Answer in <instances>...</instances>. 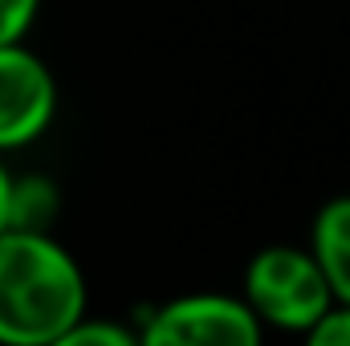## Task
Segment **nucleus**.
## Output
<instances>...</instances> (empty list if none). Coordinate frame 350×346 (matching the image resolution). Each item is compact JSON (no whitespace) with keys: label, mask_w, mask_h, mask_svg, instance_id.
<instances>
[{"label":"nucleus","mask_w":350,"mask_h":346,"mask_svg":"<svg viewBox=\"0 0 350 346\" xmlns=\"http://www.w3.org/2000/svg\"><path fill=\"white\" fill-rule=\"evenodd\" d=\"M86 318V277L49 232L0 237V346H49Z\"/></svg>","instance_id":"obj_1"},{"label":"nucleus","mask_w":350,"mask_h":346,"mask_svg":"<svg viewBox=\"0 0 350 346\" xmlns=\"http://www.w3.org/2000/svg\"><path fill=\"white\" fill-rule=\"evenodd\" d=\"M245 302L261 326L310 334L338 302L310 249L269 245L245 269Z\"/></svg>","instance_id":"obj_2"},{"label":"nucleus","mask_w":350,"mask_h":346,"mask_svg":"<svg viewBox=\"0 0 350 346\" xmlns=\"http://www.w3.org/2000/svg\"><path fill=\"white\" fill-rule=\"evenodd\" d=\"M139 346H261V318L245 297L187 293L147 318Z\"/></svg>","instance_id":"obj_3"},{"label":"nucleus","mask_w":350,"mask_h":346,"mask_svg":"<svg viewBox=\"0 0 350 346\" xmlns=\"http://www.w3.org/2000/svg\"><path fill=\"white\" fill-rule=\"evenodd\" d=\"M57 114V82L49 66L25 49H0V151L29 147Z\"/></svg>","instance_id":"obj_4"},{"label":"nucleus","mask_w":350,"mask_h":346,"mask_svg":"<svg viewBox=\"0 0 350 346\" xmlns=\"http://www.w3.org/2000/svg\"><path fill=\"white\" fill-rule=\"evenodd\" d=\"M310 253L322 265L334 302L350 310V196H334L318 208L310 228Z\"/></svg>","instance_id":"obj_5"},{"label":"nucleus","mask_w":350,"mask_h":346,"mask_svg":"<svg viewBox=\"0 0 350 346\" xmlns=\"http://www.w3.org/2000/svg\"><path fill=\"white\" fill-rule=\"evenodd\" d=\"M49 346H139V334L110 318H82Z\"/></svg>","instance_id":"obj_6"},{"label":"nucleus","mask_w":350,"mask_h":346,"mask_svg":"<svg viewBox=\"0 0 350 346\" xmlns=\"http://www.w3.org/2000/svg\"><path fill=\"white\" fill-rule=\"evenodd\" d=\"M41 0H0V49L25 45V33L37 21Z\"/></svg>","instance_id":"obj_7"},{"label":"nucleus","mask_w":350,"mask_h":346,"mask_svg":"<svg viewBox=\"0 0 350 346\" xmlns=\"http://www.w3.org/2000/svg\"><path fill=\"white\" fill-rule=\"evenodd\" d=\"M306 346H350V310L347 306H334L310 334Z\"/></svg>","instance_id":"obj_8"},{"label":"nucleus","mask_w":350,"mask_h":346,"mask_svg":"<svg viewBox=\"0 0 350 346\" xmlns=\"http://www.w3.org/2000/svg\"><path fill=\"white\" fill-rule=\"evenodd\" d=\"M12 204H16V179L0 163V237L12 228Z\"/></svg>","instance_id":"obj_9"}]
</instances>
